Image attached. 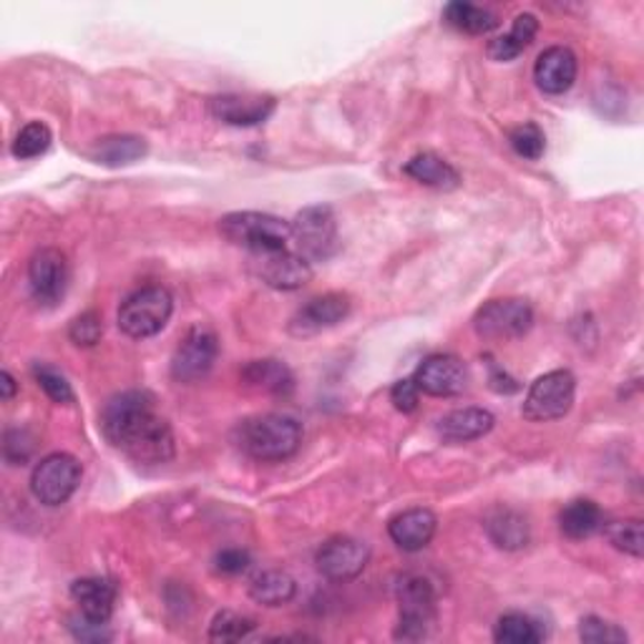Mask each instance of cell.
<instances>
[{"mask_svg":"<svg viewBox=\"0 0 644 644\" xmlns=\"http://www.w3.org/2000/svg\"><path fill=\"white\" fill-rule=\"evenodd\" d=\"M302 443V425L285 413H264L237 429V446L254 461H285Z\"/></svg>","mask_w":644,"mask_h":644,"instance_id":"7a4b0ae2","label":"cell"},{"mask_svg":"<svg viewBox=\"0 0 644 644\" xmlns=\"http://www.w3.org/2000/svg\"><path fill=\"white\" fill-rule=\"evenodd\" d=\"M274 111L272 97L260 93H222L210 99V113L230 127H258L264 124Z\"/></svg>","mask_w":644,"mask_h":644,"instance_id":"2e32d148","label":"cell"},{"mask_svg":"<svg viewBox=\"0 0 644 644\" xmlns=\"http://www.w3.org/2000/svg\"><path fill=\"white\" fill-rule=\"evenodd\" d=\"M242 383L252 388V391L270 393V395H288L295 388V378H292L290 368L280 360H252L244 365Z\"/></svg>","mask_w":644,"mask_h":644,"instance_id":"7402d4cb","label":"cell"},{"mask_svg":"<svg viewBox=\"0 0 644 644\" xmlns=\"http://www.w3.org/2000/svg\"><path fill=\"white\" fill-rule=\"evenodd\" d=\"M443 21L451 28H456L461 33L469 36H486L499 26V18L489 11V8L466 3V0H456V3H449L446 11H443Z\"/></svg>","mask_w":644,"mask_h":644,"instance_id":"83f0119b","label":"cell"},{"mask_svg":"<svg viewBox=\"0 0 644 644\" xmlns=\"http://www.w3.org/2000/svg\"><path fill=\"white\" fill-rule=\"evenodd\" d=\"M220 355V340H217L214 330L207 325H194L182 338L172 355V378L177 383H197L210 375V371Z\"/></svg>","mask_w":644,"mask_h":644,"instance_id":"9c48e42d","label":"cell"},{"mask_svg":"<svg viewBox=\"0 0 644 644\" xmlns=\"http://www.w3.org/2000/svg\"><path fill=\"white\" fill-rule=\"evenodd\" d=\"M298 594V582L292 580L288 572H280V570H270V572H262L252 580L250 584V596L262 607H282V604H288L295 600Z\"/></svg>","mask_w":644,"mask_h":644,"instance_id":"4316f807","label":"cell"},{"mask_svg":"<svg viewBox=\"0 0 644 644\" xmlns=\"http://www.w3.org/2000/svg\"><path fill=\"white\" fill-rule=\"evenodd\" d=\"M604 536L610 539V544L620 552L630 554L634 559H642L644 554V534H642V521L640 519H624V521H610L602 524Z\"/></svg>","mask_w":644,"mask_h":644,"instance_id":"f546056e","label":"cell"},{"mask_svg":"<svg viewBox=\"0 0 644 644\" xmlns=\"http://www.w3.org/2000/svg\"><path fill=\"white\" fill-rule=\"evenodd\" d=\"M511 141V149L516 151L519 157H524L529 161H536L544 157L546 151V137L544 131L539 129L536 124H521L509 134Z\"/></svg>","mask_w":644,"mask_h":644,"instance_id":"d6a6232c","label":"cell"},{"mask_svg":"<svg viewBox=\"0 0 644 644\" xmlns=\"http://www.w3.org/2000/svg\"><path fill=\"white\" fill-rule=\"evenodd\" d=\"M350 315V298L343 292H325L308 300L295 315L290 318V335L295 338H310L318 335L322 330H330L343 322Z\"/></svg>","mask_w":644,"mask_h":644,"instance_id":"9a60e30c","label":"cell"},{"mask_svg":"<svg viewBox=\"0 0 644 644\" xmlns=\"http://www.w3.org/2000/svg\"><path fill=\"white\" fill-rule=\"evenodd\" d=\"M398 610H401V620H398L395 637L398 640H423L435 622V602H439V592H435V582L429 574L409 572L398 580L395 586Z\"/></svg>","mask_w":644,"mask_h":644,"instance_id":"3957f363","label":"cell"},{"mask_svg":"<svg viewBox=\"0 0 644 644\" xmlns=\"http://www.w3.org/2000/svg\"><path fill=\"white\" fill-rule=\"evenodd\" d=\"M31 453H33V439L28 435L26 431H8L6 433V443H3V456L8 463H13V466H18V463H26L28 459H31Z\"/></svg>","mask_w":644,"mask_h":644,"instance_id":"74e56055","label":"cell"},{"mask_svg":"<svg viewBox=\"0 0 644 644\" xmlns=\"http://www.w3.org/2000/svg\"><path fill=\"white\" fill-rule=\"evenodd\" d=\"M371 562V549L350 536L328 539L315 556L318 572L330 582H350L365 572Z\"/></svg>","mask_w":644,"mask_h":644,"instance_id":"7c38bea8","label":"cell"},{"mask_svg":"<svg viewBox=\"0 0 644 644\" xmlns=\"http://www.w3.org/2000/svg\"><path fill=\"white\" fill-rule=\"evenodd\" d=\"M534 325V310L526 300H491L483 305L476 318H473V328L476 333L486 340H514L526 335Z\"/></svg>","mask_w":644,"mask_h":644,"instance_id":"30bf717a","label":"cell"},{"mask_svg":"<svg viewBox=\"0 0 644 644\" xmlns=\"http://www.w3.org/2000/svg\"><path fill=\"white\" fill-rule=\"evenodd\" d=\"M439 529V519L429 509H409L398 514L388 524V534H391L393 544L403 552H421L431 544Z\"/></svg>","mask_w":644,"mask_h":644,"instance_id":"ac0fdd59","label":"cell"},{"mask_svg":"<svg viewBox=\"0 0 644 644\" xmlns=\"http://www.w3.org/2000/svg\"><path fill=\"white\" fill-rule=\"evenodd\" d=\"M494 413L486 409H459L443 415L439 421V435L446 443H469L483 439L494 429Z\"/></svg>","mask_w":644,"mask_h":644,"instance_id":"44dd1931","label":"cell"},{"mask_svg":"<svg viewBox=\"0 0 644 644\" xmlns=\"http://www.w3.org/2000/svg\"><path fill=\"white\" fill-rule=\"evenodd\" d=\"M71 596L83 614H89L93 620L109 622L119 590L117 584L111 580H103V576H83V580H76L71 584Z\"/></svg>","mask_w":644,"mask_h":644,"instance_id":"ffe728a7","label":"cell"},{"mask_svg":"<svg viewBox=\"0 0 644 644\" xmlns=\"http://www.w3.org/2000/svg\"><path fill=\"white\" fill-rule=\"evenodd\" d=\"M580 637L586 644H622V642H627V632L607 620L584 617L580 624Z\"/></svg>","mask_w":644,"mask_h":644,"instance_id":"e575fe53","label":"cell"},{"mask_svg":"<svg viewBox=\"0 0 644 644\" xmlns=\"http://www.w3.org/2000/svg\"><path fill=\"white\" fill-rule=\"evenodd\" d=\"M101 431L113 449L144 466H159L174 456V435L154 409L147 391L113 395L101 411Z\"/></svg>","mask_w":644,"mask_h":644,"instance_id":"6da1fadb","label":"cell"},{"mask_svg":"<svg viewBox=\"0 0 644 644\" xmlns=\"http://www.w3.org/2000/svg\"><path fill=\"white\" fill-rule=\"evenodd\" d=\"M174 312V298L172 292L167 288L159 285H149L141 288L137 292L121 302L119 308V328L121 333L134 338V340H144L161 333L167 328L169 318Z\"/></svg>","mask_w":644,"mask_h":644,"instance_id":"5b68a950","label":"cell"},{"mask_svg":"<svg viewBox=\"0 0 644 644\" xmlns=\"http://www.w3.org/2000/svg\"><path fill=\"white\" fill-rule=\"evenodd\" d=\"M576 71H580V63H576L574 51L566 46H552L536 59L534 81L549 97H562L574 87Z\"/></svg>","mask_w":644,"mask_h":644,"instance_id":"e0dca14e","label":"cell"},{"mask_svg":"<svg viewBox=\"0 0 644 644\" xmlns=\"http://www.w3.org/2000/svg\"><path fill=\"white\" fill-rule=\"evenodd\" d=\"M220 234L237 248L252 252L288 250L292 244L290 222L264 212H232L220 220Z\"/></svg>","mask_w":644,"mask_h":644,"instance_id":"277c9868","label":"cell"},{"mask_svg":"<svg viewBox=\"0 0 644 644\" xmlns=\"http://www.w3.org/2000/svg\"><path fill=\"white\" fill-rule=\"evenodd\" d=\"M258 627V622L250 617H242L237 612H220L210 624V640L212 642H240L248 640Z\"/></svg>","mask_w":644,"mask_h":644,"instance_id":"1f68e13d","label":"cell"},{"mask_svg":"<svg viewBox=\"0 0 644 644\" xmlns=\"http://www.w3.org/2000/svg\"><path fill=\"white\" fill-rule=\"evenodd\" d=\"M51 141H53L51 129L46 127L43 121H31V124H26L21 131H18L11 151L16 159H36L49 151Z\"/></svg>","mask_w":644,"mask_h":644,"instance_id":"4dcf8cb0","label":"cell"},{"mask_svg":"<svg viewBox=\"0 0 644 644\" xmlns=\"http://www.w3.org/2000/svg\"><path fill=\"white\" fill-rule=\"evenodd\" d=\"M489 368H491L489 383H491V388H494L496 393H501V395H511V393H516V391H519L521 385H519L516 378H511L506 371H501V368H499L496 363H491Z\"/></svg>","mask_w":644,"mask_h":644,"instance_id":"60d3db41","label":"cell"},{"mask_svg":"<svg viewBox=\"0 0 644 644\" xmlns=\"http://www.w3.org/2000/svg\"><path fill=\"white\" fill-rule=\"evenodd\" d=\"M576 395V378L572 371H552L536 378L524 401V419L546 423L564 419L572 411Z\"/></svg>","mask_w":644,"mask_h":644,"instance_id":"52a82bcc","label":"cell"},{"mask_svg":"<svg viewBox=\"0 0 644 644\" xmlns=\"http://www.w3.org/2000/svg\"><path fill=\"white\" fill-rule=\"evenodd\" d=\"M292 244H295L298 254H302L310 264L312 262H328L335 258L340 250V234L338 220L330 207L318 204L308 207V210L298 212L295 220L290 222Z\"/></svg>","mask_w":644,"mask_h":644,"instance_id":"8992f818","label":"cell"},{"mask_svg":"<svg viewBox=\"0 0 644 644\" xmlns=\"http://www.w3.org/2000/svg\"><path fill=\"white\" fill-rule=\"evenodd\" d=\"M494 640L501 644H536L544 640V632L539 622L519 612H509L496 622Z\"/></svg>","mask_w":644,"mask_h":644,"instance_id":"f1b7e54d","label":"cell"},{"mask_svg":"<svg viewBox=\"0 0 644 644\" xmlns=\"http://www.w3.org/2000/svg\"><path fill=\"white\" fill-rule=\"evenodd\" d=\"M147 151L149 147L141 137L113 134V137H103L97 141V144H93L91 159L103 167H129L141 157H147Z\"/></svg>","mask_w":644,"mask_h":644,"instance_id":"d4e9b609","label":"cell"},{"mask_svg":"<svg viewBox=\"0 0 644 644\" xmlns=\"http://www.w3.org/2000/svg\"><path fill=\"white\" fill-rule=\"evenodd\" d=\"M604 524L602 509L590 499H576L572 504H566L559 514V529L564 536L570 539H586L596 534Z\"/></svg>","mask_w":644,"mask_h":644,"instance_id":"484cf974","label":"cell"},{"mask_svg":"<svg viewBox=\"0 0 644 644\" xmlns=\"http://www.w3.org/2000/svg\"><path fill=\"white\" fill-rule=\"evenodd\" d=\"M28 285L41 305H56L69 288V260L56 248L38 250L28 262Z\"/></svg>","mask_w":644,"mask_h":644,"instance_id":"4fadbf2b","label":"cell"},{"mask_svg":"<svg viewBox=\"0 0 644 644\" xmlns=\"http://www.w3.org/2000/svg\"><path fill=\"white\" fill-rule=\"evenodd\" d=\"M81 483V463L71 453H51L33 469L31 491L43 506H61Z\"/></svg>","mask_w":644,"mask_h":644,"instance_id":"ba28073f","label":"cell"},{"mask_svg":"<svg viewBox=\"0 0 644 644\" xmlns=\"http://www.w3.org/2000/svg\"><path fill=\"white\" fill-rule=\"evenodd\" d=\"M103 335V320L99 312H83V315L76 318L69 328V338L73 345L79 348H93Z\"/></svg>","mask_w":644,"mask_h":644,"instance_id":"d590c367","label":"cell"},{"mask_svg":"<svg viewBox=\"0 0 644 644\" xmlns=\"http://www.w3.org/2000/svg\"><path fill=\"white\" fill-rule=\"evenodd\" d=\"M69 630L79 642H109L113 637L111 630H109V622L93 620L83 612L69 620Z\"/></svg>","mask_w":644,"mask_h":644,"instance_id":"8d00e7d4","label":"cell"},{"mask_svg":"<svg viewBox=\"0 0 644 644\" xmlns=\"http://www.w3.org/2000/svg\"><path fill=\"white\" fill-rule=\"evenodd\" d=\"M250 564H252V559L248 552H242V549H222V552L214 559L217 572H222V574H242L250 570Z\"/></svg>","mask_w":644,"mask_h":644,"instance_id":"ab89813d","label":"cell"},{"mask_svg":"<svg viewBox=\"0 0 644 644\" xmlns=\"http://www.w3.org/2000/svg\"><path fill=\"white\" fill-rule=\"evenodd\" d=\"M419 401H421V391H419V385L413 383V378L398 381L391 388V403L401 413H413L415 409H419Z\"/></svg>","mask_w":644,"mask_h":644,"instance_id":"f35d334b","label":"cell"},{"mask_svg":"<svg viewBox=\"0 0 644 644\" xmlns=\"http://www.w3.org/2000/svg\"><path fill=\"white\" fill-rule=\"evenodd\" d=\"M539 33V21L534 13H521L514 18V26L506 36H499L489 43V59L491 61H514L516 56L524 53Z\"/></svg>","mask_w":644,"mask_h":644,"instance_id":"cb8c5ba5","label":"cell"},{"mask_svg":"<svg viewBox=\"0 0 644 644\" xmlns=\"http://www.w3.org/2000/svg\"><path fill=\"white\" fill-rule=\"evenodd\" d=\"M250 268L264 285L282 292L305 288L312 280V264L292 248L252 252Z\"/></svg>","mask_w":644,"mask_h":644,"instance_id":"8fae6325","label":"cell"},{"mask_svg":"<svg viewBox=\"0 0 644 644\" xmlns=\"http://www.w3.org/2000/svg\"><path fill=\"white\" fill-rule=\"evenodd\" d=\"M405 177L415 179V182L423 187L441 189V192H451V189L461 187V174L453 169L446 159L431 154V151H423V154H415L409 164L403 167Z\"/></svg>","mask_w":644,"mask_h":644,"instance_id":"603a6c76","label":"cell"},{"mask_svg":"<svg viewBox=\"0 0 644 644\" xmlns=\"http://www.w3.org/2000/svg\"><path fill=\"white\" fill-rule=\"evenodd\" d=\"M413 383L419 391L433 398H453L461 395L469 385V368L461 358L439 353L425 358L413 375Z\"/></svg>","mask_w":644,"mask_h":644,"instance_id":"5bb4252c","label":"cell"},{"mask_svg":"<svg viewBox=\"0 0 644 644\" xmlns=\"http://www.w3.org/2000/svg\"><path fill=\"white\" fill-rule=\"evenodd\" d=\"M33 378L41 391L51 398L53 403H73V391L66 375L56 371L51 365H36Z\"/></svg>","mask_w":644,"mask_h":644,"instance_id":"836d02e7","label":"cell"},{"mask_svg":"<svg viewBox=\"0 0 644 644\" xmlns=\"http://www.w3.org/2000/svg\"><path fill=\"white\" fill-rule=\"evenodd\" d=\"M483 526H486L491 542L499 549H504V552H519V549H524L529 544V536H532L526 516L509 506L491 509L486 521H483Z\"/></svg>","mask_w":644,"mask_h":644,"instance_id":"d6986e66","label":"cell"},{"mask_svg":"<svg viewBox=\"0 0 644 644\" xmlns=\"http://www.w3.org/2000/svg\"><path fill=\"white\" fill-rule=\"evenodd\" d=\"M0 388H3V401H11V398L18 391L16 378L11 373H8V371H3V373H0Z\"/></svg>","mask_w":644,"mask_h":644,"instance_id":"b9f144b4","label":"cell"}]
</instances>
